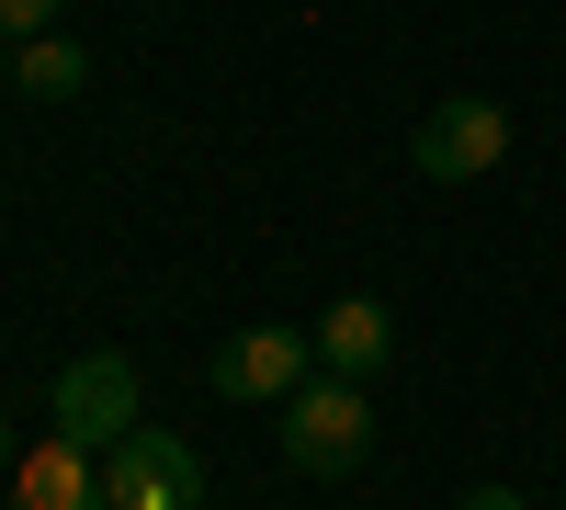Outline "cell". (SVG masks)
<instances>
[{
	"instance_id": "1",
	"label": "cell",
	"mask_w": 566,
	"mask_h": 510,
	"mask_svg": "<svg viewBox=\"0 0 566 510\" xmlns=\"http://www.w3.org/2000/svg\"><path fill=\"white\" fill-rule=\"evenodd\" d=\"M374 454V408L352 375H306L295 397H283V466L295 477H352Z\"/></svg>"
},
{
	"instance_id": "2",
	"label": "cell",
	"mask_w": 566,
	"mask_h": 510,
	"mask_svg": "<svg viewBox=\"0 0 566 510\" xmlns=\"http://www.w3.org/2000/svg\"><path fill=\"white\" fill-rule=\"evenodd\" d=\"M205 499V454L181 431H148L136 420L114 454H103V510H193Z\"/></svg>"
},
{
	"instance_id": "3",
	"label": "cell",
	"mask_w": 566,
	"mask_h": 510,
	"mask_svg": "<svg viewBox=\"0 0 566 510\" xmlns=\"http://www.w3.org/2000/svg\"><path fill=\"white\" fill-rule=\"evenodd\" d=\"M45 420H57V443H91V454H114L136 431V363L125 352H80L57 397H45Z\"/></svg>"
},
{
	"instance_id": "4",
	"label": "cell",
	"mask_w": 566,
	"mask_h": 510,
	"mask_svg": "<svg viewBox=\"0 0 566 510\" xmlns=\"http://www.w3.org/2000/svg\"><path fill=\"white\" fill-rule=\"evenodd\" d=\"M499 159H510V114L476 103V91L431 103V114H419V136H408V170H431V181H476V170H499Z\"/></svg>"
},
{
	"instance_id": "5",
	"label": "cell",
	"mask_w": 566,
	"mask_h": 510,
	"mask_svg": "<svg viewBox=\"0 0 566 510\" xmlns=\"http://www.w3.org/2000/svg\"><path fill=\"white\" fill-rule=\"evenodd\" d=\"M306 375H317V330H283V318L272 330H239L216 352V397H295Z\"/></svg>"
},
{
	"instance_id": "6",
	"label": "cell",
	"mask_w": 566,
	"mask_h": 510,
	"mask_svg": "<svg viewBox=\"0 0 566 510\" xmlns=\"http://www.w3.org/2000/svg\"><path fill=\"white\" fill-rule=\"evenodd\" d=\"M12 499L23 510H91V499H103V454H91V443H23Z\"/></svg>"
},
{
	"instance_id": "7",
	"label": "cell",
	"mask_w": 566,
	"mask_h": 510,
	"mask_svg": "<svg viewBox=\"0 0 566 510\" xmlns=\"http://www.w3.org/2000/svg\"><path fill=\"white\" fill-rule=\"evenodd\" d=\"M317 363H328V375H374V363H397V318L386 306H374V295H340V306H328L317 318Z\"/></svg>"
},
{
	"instance_id": "8",
	"label": "cell",
	"mask_w": 566,
	"mask_h": 510,
	"mask_svg": "<svg viewBox=\"0 0 566 510\" xmlns=\"http://www.w3.org/2000/svg\"><path fill=\"white\" fill-rule=\"evenodd\" d=\"M80 80H91V58H80L69 34H23V58H12V91H23V103H69Z\"/></svg>"
},
{
	"instance_id": "9",
	"label": "cell",
	"mask_w": 566,
	"mask_h": 510,
	"mask_svg": "<svg viewBox=\"0 0 566 510\" xmlns=\"http://www.w3.org/2000/svg\"><path fill=\"white\" fill-rule=\"evenodd\" d=\"M57 23V0H0V34H45Z\"/></svg>"
},
{
	"instance_id": "10",
	"label": "cell",
	"mask_w": 566,
	"mask_h": 510,
	"mask_svg": "<svg viewBox=\"0 0 566 510\" xmlns=\"http://www.w3.org/2000/svg\"><path fill=\"white\" fill-rule=\"evenodd\" d=\"M453 510H533V499H522V488H464Z\"/></svg>"
},
{
	"instance_id": "11",
	"label": "cell",
	"mask_w": 566,
	"mask_h": 510,
	"mask_svg": "<svg viewBox=\"0 0 566 510\" xmlns=\"http://www.w3.org/2000/svg\"><path fill=\"white\" fill-rule=\"evenodd\" d=\"M0 466H23V443H12V420H0Z\"/></svg>"
},
{
	"instance_id": "12",
	"label": "cell",
	"mask_w": 566,
	"mask_h": 510,
	"mask_svg": "<svg viewBox=\"0 0 566 510\" xmlns=\"http://www.w3.org/2000/svg\"><path fill=\"white\" fill-rule=\"evenodd\" d=\"M0 91H12V58H0Z\"/></svg>"
},
{
	"instance_id": "13",
	"label": "cell",
	"mask_w": 566,
	"mask_h": 510,
	"mask_svg": "<svg viewBox=\"0 0 566 510\" xmlns=\"http://www.w3.org/2000/svg\"><path fill=\"white\" fill-rule=\"evenodd\" d=\"M91 510H103V499H91Z\"/></svg>"
}]
</instances>
